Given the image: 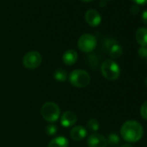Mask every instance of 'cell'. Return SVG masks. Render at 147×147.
Masks as SVG:
<instances>
[{"instance_id":"cell-1","label":"cell","mask_w":147,"mask_h":147,"mask_svg":"<svg viewBox=\"0 0 147 147\" xmlns=\"http://www.w3.org/2000/svg\"><path fill=\"white\" fill-rule=\"evenodd\" d=\"M120 135L125 141L128 143H136L142 138L144 128L141 124L136 120H127L120 128Z\"/></svg>"},{"instance_id":"cell-2","label":"cell","mask_w":147,"mask_h":147,"mask_svg":"<svg viewBox=\"0 0 147 147\" xmlns=\"http://www.w3.org/2000/svg\"><path fill=\"white\" fill-rule=\"evenodd\" d=\"M67 78L72 86L78 88H82L88 86L91 81L89 74L82 69L73 70Z\"/></svg>"},{"instance_id":"cell-3","label":"cell","mask_w":147,"mask_h":147,"mask_svg":"<svg viewBox=\"0 0 147 147\" xmlns=\"http://www.w3.org/2000/svg\"><path fill=\"white\" fill-rule=\"evenodd\" d=\"M100 71L104 78L109 81H115L120 76V67L116 61L112 59H107L100 67Z\"/></svg>"},{"instance_id":"cell-4","label":"cell","mask_w":147,"mask_h":147,"mask_svg":"<svg viewBox=\"0 0 147 147\" xmlns=\"http://www.w3.org/2000/svg\"><path fill=\"white\" fill-rule=\"evenodd\" d=\"M41 114L46 121L53 123L60 118L61 110L57 104L49 101L42 105L41 108Z\"/></svg>"},{"instance_id":"cell-5","label":"cell","mask_w":147,"mask_h":147,"mask_svg":"<svg viewBox=\"0 0 147 147\" xmlns=\"http://www.w3.org/2000/svg\"><path fill=\"white\" fill-rule=\"evenodd\" d=\"M97 45V39L94 36L91 34L82 35L77 42L78 49L83 53L92 52Z\"/></svg>"},{"instance_id":"cell-6","label":"cell","mask_w":147,"mask_h":147,"mask_svg":"<svg viewBox=\"0 0 147 147\" xmlns=\"http://www.w3.org/2000/svg\"><path fill=\"white\" fill-rule=\"evenodd\" d=\"M42 61V56L38 51L28 52L23 59L24 66L28 69H35L38 67Z\"/></svg>"},{"instance_id":"cell-7","label":"cell","mask_w":147,"mask_h":147,"mask_svg":"<svg viewBox=\"0 0 147 147\" xmlns=\"http://www.w3.org/2000/svg\"><path fill=\"white\" fill-rule=\"evenodd\" d=\"M87 144L88 147H107V140L103 135L94 132L88 138Z\"/></svg>"},{"instance_id":"cell-8","label":"cell","mask_w":147,"mask_h":147,"mask_svg":"<svg viewBox=\"0 0 147 147\" xmlns=\"http://www.w3.org/2000/svg\"><path fill=\"white\" fill-rule=\"evenodd\" d=\"M85 20L88 25L92 27H97L101 23V16L96 10L90 9L85 14Z\"/></svg>"},{"instance_id":"cell-9","label":"cell","mask_w":147,"mask_h":147,"mask_svg":"<svg viewBox=\"0 0 147 147\" xmlns=\"http://www.w3.org/2000/svg\"><path fill=\"white\" fill-rule=\"evenodd\" d=\"M77 121V115L72 111H66L61 116V124L64 127H70Z\"/></svg>"},{"instance_id":"cell-10","label":"cell","mask_w":147,"mask_h":147,"mask_svg":"<svg viewBox=\"0 0 147 147\" xmlns=\"http://www.w3.org/2000/svg\"><path fill=\"white\" fill-rule=\"evenodd\" d=\"M88 135L87 129L82 125H76L70 131V137L75 141H81L84 139Z\"/></svg>"},{"instance_id":"cell-11","label":"cell","mask_w":147,"mask_h":147,"mask_svg":"<svg viewBox=\"0 0 147 147\" xmlns=\"http://www.w3.org/2000/svg\"><path fill=\"white\" fill-rule=\"evenodd\" d=\"M78 60V54L75 49H68L62 55L63 62L67 66H72Z\"/></svg>"},{"instance_id":"cell-12","label":"cell","mask_w":147,"mask_h":147,"mask_svg":"<svg viewBox=\"0 0 147 147\" xmlns=\"http://www.w3.org/2000/svg\"><path fill=\"white\" fill-rule=\"evenodd\" d=\"M135 38L137 42L141 47H146L147 46V28L142 27L139 28L136 31Z\"/></svg>"},{"instance_id":"cell-13","label":"cell","mask_w":147,"mask_h":147,"mask_svg":"<svg viewBox=\"0 0 147 147\" xmlns=\"http://www.w3.org/2000/svg\"><path fill=\"white\" fill-rule=\"evenodd\" d=\"M69 142L67 138L59 136L53 138L48 144V147H68Z\"/></svg>"},{"instance_id":"cell-14","label":"cell","mask_w":147,"mask_h":147,"mask_svg":"<svg viewBox=\"0 0 147 147\" xmlns=\"http://www.w3.org/2000/svg\"><path fill=\"white\" fill-rule=\"evenodd\" d=\"M122 53H123V49H122V47L119 43L114 42L109 48V55L113 59L119 58L122 55Z\"/></svg>"},{"instance_id":"cell-15","label":"cell","mask_w":147,"mask_h":147,"mask_svg":"<svg viewBox=\"0 0 147 147\" xmlns=\"http://www.w3.org/2000/svg\"><path fill=\"white\" fill-rule=\"evenodd\" d=\"M54 79L58 82H64L67 79V75L64 69L58 68L54 73Z\"/></svg>"},{"instance_id":"cell-16","label":"cell","mask_w":147,"mask_h":147,"mask_svg":"<svg viewBox=\"0 0 147 147\" xmlns=\"http://www.w3.org/2000/svg\"><path fill=\"white\" fill-rule=\"evenodd\" d=\"M87 125H88V130L93 131V132H95L100 129V123L96 119H90L88 121Z\"/></svg>"},{"instance_id":"cell-17","label":"cell","mask_w":147,"mask_h":147,"mask_svg":"<svg viewBox=\"0 0 147 147\" xmlns=\"http://www.w3.org/2000/svg\"><path fill=\"white\" fill-rule=\"evenodd\" d=\"M107 144H109L111 146H113V147H115V146H117L118 144H119V136L117 135V134H115V133H111V134H109V136H108V138H107Z\"/></svg>"},{"instance_id":"cell-18","label":"cell","mask_w":147,"mask_h":147,"mask_svg":"<svg viewBox=\"0 0 147 147\" xmlns=\"http://www.w3.org/2000/svg\"><path fill=\"white\" fill-rule=\"evenodd\" d=\"M57 130H58V128H57V126H56L55 124H49V125H48L46 126V129H45L46 133H47V135H49V136H53V135H55V134L57 132Z\"/></svg>"},{"instance_id":"cell-19","label":"cell","mask_w":147,"mask_h":147,"mask_svg":"<svg viewBox=\"0 0 147 147\" xmlns=\"http://www.w3.org/2000/svg\"><path fill=\"white\" fill-rule=\"evenodd\" d=\"M140 115L144 119L147 120V100L144 101L140 107Z\"/></svg>"},{"instance_id":"cell-20","label":"cell","mask_w":147,"mask_h":147,"mask_svg":"<svg viewBox=\"0 0 147 147\" xmlns=\"http://www.w3.org/2000/svg\"><path fill=\"white\" fill-rule=\"evenodd\" d=\"M138 54L141 58L147 59V46L146 47H140L138 50Z\"/></svg>"},{"instance_id":"cell-21","label":"cell","mask_w":147,"mask_h":147,"mask_svg":"<svg viewBox=\"0 0 147 147\" xmlns=\"http://www.w3.org/2000/svg\"><path fill=\"white\" fill-rule=\"evenodd\" d=\"M131 12L132 14H134V15L138 14V12H139V7H138L137 5H132V6L131 7Z\"/></svg>"},{"instance_id":"cell-22","label":"cell","mask_w":147,"mask_h":147,"mask_svg":"<svg viewBox=\"0 0 147 147\" xmlns=\"http://www.w3.org/2000/svg\"><path fill=\"white\" fill-rule=\"evenodd\" d=\"M141 18H142V22L145 25H147V10H145V11H143V13L141 15Z\"/></svg>"},{"instance_id":"cell-23","label":"cell","mask_w":147,"mask_h":147,"mask_svg":"<svg viewBox=\"0 0 147 147\" xmlns=\"http://www.w3.org/2000/svg\"><path fill=\"white\" fill-rule=\"evenodd\" d=\"M131 1L137 5H144L147 4V0H131Z\"/></svg>"},{"instance_id":"cell-24","label":"cell","mask_w":147,"mask_h":147,"mask_svg":"<svg viewBox=\"0 0 147 147\" xmlns=\"http://www.w3.org/2000/svg\"><path fill=\"white\" fill-rule=\"evenodd\" d=\"M120 147H134V146H132L131 144H123V145H122V146H120Z\"/></svg>"},{"instance_id":"cell-25","label":"cell","mask_w":147,"mask_h":147,"mask_svg":"<svg viewBox=\"0 0 147 147\" xmlns=\"http://www.w3.org/2000/svg\"><path fill=\"white\" fill-rule=\"evenodd\" d=\"M82 1H83V2H91V1H93V0H82Z\"/></svg>"},{"instance_id":"cell-26","label":"cell","mask_w":147,"mask_h":147,"mask_svg":"<svg viewBox=\"0 0 147 147\" xmlns=\"http://www.w3.org/2000/svg\"><path fill=\"white\" fill-rule=\"evenodd\" d=\"M145 85H146V87H147V77L145 78Z\"/></svg>"},{"instance_id":"cell-27","label":"cell","mask_w":147,"mask_h":147,"mask_svg":"<svg viewBox=\"0 0 147 147\" xmlns=\"http://www.w3.org/2000/svg\"><path fill=\"white\" fill-rule=\"evenodd\" d=\"M146 62H147V59H146Z\"/></svg>"}]
</instances>
